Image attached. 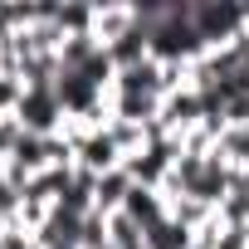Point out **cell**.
<instances>
[{"instance_id":"cell-1","label":"cell","mask_w":249,"mask_h":249,"mask_svg":"<svg viewBox=\"0 0 249 249\" xmlns=\"http://www.w3.org/2000/svg\"><path fill=\"white\" fill-rule=\"evenodd\" d=\"M191 25L196 39L205 49H230L234 35L244 30V5H220V0H196L191 5Z\"/></svg>"},{"instance_id":"cell-2","label":"cell","mask_w":249,"mask_h":249,"mask_svg":"<svg viewBox=\"0 0 249 249\" xmlns=\"http://www.w3.org/2000/svg\"><path fill=\"white\" fill-rule=\"evenodd\" d=\"M20 127L25 132H35V137H59V127H64V103H59V93L54 88H25V98H20Z\"/></svg>"},{"instance_id":"cell-3","label":"cell","mask_w":249,"mask_h":249,"mask_svg":"<svg viewBox=\"0 0 249 249\" xmlns=\"http://www.w3.org/2000/svg\"><path fill=\"white\" fill-rule=\"evenodd\" d=\"M73 166L88 171V176H107V171L122 166V152H117V142L107 137V127L93 132V137H83V142L73 147Z\"/></svg>"},{"instance_id":"cell-4","label":"cell","mask_w":249,"mask_h":249,"mask_svg":"<svg viewBox=\"0 0 249 249\" xmlns=\"http://www.w3.org/2000/svg\"><path fill=\"white\" fill-rule=\"evenodd\" d=\"M137 30V5H93V39L98 49H112Z\"/></svg>"},{"instance_id":"cell-5","label":"cell","mask_w":249,"mask_h":249,"mask_svg":"<svg viewBox=\"0 0 249 249\" xmlns=\"http://www.w3.org/2000/svg\"><path fill=\"white\" fill-rule=\"evenodd\" d=\"M122 210L142 225V234L166 220V200H161V191H152V186H132V196H127V205H122Z\"/></svg>"},{"instance_id":"cell-6","label":"cell","mask_w":249,"mask_h":249,"mask_svg":"<svg viewBox=\"0 0 249 249\" xmlns=\"http://www.w3.org/2000/svg\"><path fill=\"white\" fill-rule=\"evenodd\" d=\"M107 244H112V249H142L147 234H142V225H137L127 210H117V215H107Z\"/></svg>"},{"instance_id":"cell-7","label":"cell","mask_w":249,"mask_h":249,"mask_svg":"<svg viewBox=\"0 0 249 249\" xmlns=\"http://www.w3.org/2000/svg\"><path fill=\"white\" fill-rule=\"evenodd\" d=\"M147 249H191V230H186V225H176V220L166 215L161 225H152V230H147Z\"/></svg>"},{"instance_id":"cell-8","label":"cell","mask_w":249,"mask_h":249,"mask_svg":"<svg viewBox=\"0 0 249 249\" xmlns=\"http://www.w3.org/2000/svg\"><path fill=\"white\" fill-rule=\"evenodd\" d=\"M20 98H25V83L0 73V117H15L20 112Z\"/></svg>"},{"instance_id":"cell-9","label":"cell","mask_w":249,"mask_h":249,"mask_svg":"<svg viewBox=\"0 0 249 249\" xmlns=\"http://www.w3.org/2000/svg\"><path fill=\"white\" fill-rule=\"evenodd\" d=\"M25 127H20V117H0V161H10V152L20 147Z\"/></svg>"}]
</instances>
